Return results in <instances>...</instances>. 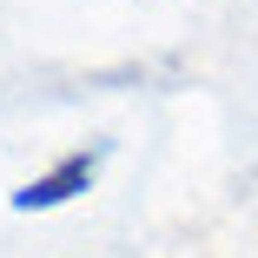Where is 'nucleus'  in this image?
I'll return each instance as SVG.
<instances>
[{
    "label": "nucleus",
    "mask_w": 258,
    "mask_h": 258,
    "mask_svg": "<svg viewBox=\"0 0 258 258\" xmlns=\"http://www.w3.org/2000/svg\"><path fill=\"white\" fill-rule=\"evenodd\" d=\"M93 179H99V152H67L60 166H46L40 179H27V185H20L7 205H14V212H53V205L80 199Z\"/></svg>",
    "instance_id": "f257e3e1"
}]
</instances>
